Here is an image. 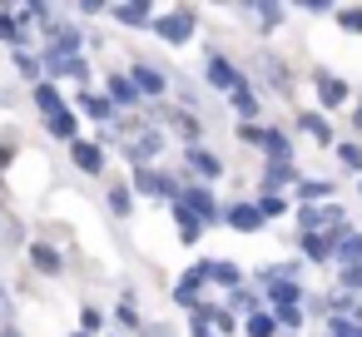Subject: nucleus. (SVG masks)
Listing matches in <instances>:
<instances>
[{
  "label": "nucleus",
  "instance_id": "nucleus-1",
  "mask_svg": "<svg viewBox=\"0 0 362 337\" xmlns=\"http://www.w3.org/2000/svg\"><path fill=\"white\" fill-rule=\"evenodd\" d=\"M105 139H115L119 149H124V159H134L139 169H149V159H159L164 154V134L154 129V119H144V124H119V129H105Z\"/></svg>",
  "mask_w": 362,
  "mask_h": 337
},
{
  "label": "nucleus",
  "instance_id": "nucleus-2",
  "mask_svg": "<svg viewBox=\"0 0 362 337\" xmlns=\"http://www.w3.org/2000/svg\"><path fill=\"white\" fill-rule=\"evenodd\" d=\"M342 223H347V213L337 208V203H327V208H303V233H313V238H337L342 233Z\"/></svg>",
  "mask_w": 362,
  "mask_h": 337
},
{
  "label": "nucleus",
  "instance_id": "nucleus-3",
  "mask_svg": "<svg viewBox=\"0 0 362 337\" xmlns=\"http://www.w3.org/2000/svg\"><path fill=\"white\" fill-rule=\"evenodd\" d=\"M154 35H164L169 45H184V40L194 35V11H169V16H159V20H154Z\"/></svg>",
  "mask_w": 362,
  "mask_h": 337
},
{
  "label": "nucleus",
  "instance_id": "nucleus-4",
  "mask_svg": "<svg viewBox=\"0 0 362 337\" xmlns=\"http://www.w3.org/2000/svg\"><path fill=\"white\" fill-rule=\"evenodd\" d=\"M134 189L149 194V199H174V194H184V189H179L169 174H159V169H139V174H134Z\"/></svg>",
  "mask_w": 362,
  "mask_h": 337
},
{
  "label": "nucleus",
  "instance_id": "nucleus-5",
  "mask_svg": "<svg viewBox=\"0 0 362 337\" xmlns=\"http://www.w3.org/2000/svg\"><path fill=\"white\" fill-rule=\"evenodd\" d=\"M194 278H199V283H223V288H238V283H243V273H238L233 263H218V258L199 263V268H194Z\"/></svg>",
  "mask_w": 362,
  "mask_h": 337
},
{
  "label": "nucleus",
  "instance_id": "nucleus-6",
  "mask_svg": "<svg viewBox=\"0 0 362 337\" xmlns=\"http://www.w3.org/2000/svg\"><path fill=\"white\" fill-rule=\"evenodd\" d=\"M223 223L238 228V233H258V228H263V208H258V203H233V208L223 213Z\"/></svg>",
  "mask_w": 362,
  "mask_h": 337
},
{
  "label": "nucleus",
  "instance_id": "nucleus-7",
  "mask_svg": "<svg viewBox=\"0 0 362 337\" xmlns=\"http://www.w3.org/2000/svg\"><path fill=\"white\" fill-rule=\"evenodd\" d=\"M209 85H218V90H228V95H233V90H243V75H238L223 55H209Z\"/></svg>",
  "mask_w": 362,
  "mask_h": 337
},
{
  "label": "nucleus",
  "instance_id": "nucleus-8",
  "mask_svg": "<svg viewBox=\"0 0 362 337\" xmlns=\"http://www.w3.org/2000/svg\"><path fill=\"white\" fill-rule=\"evenodd\" d=\"M179 199H184V208H189L199 223H214V218H218V208H214V194H209V189H184Z\"/></svg>",
  "mask_w": 362,
  "mask_h": 337
},
{
  "label": "nucleus",
  "instance_id": "nucleus-9",
  "mask_svg": "<svg viewBox=\"0 0 362 337\" xmlns=\"http://www.w3.org/2000/svg\"><path fill=\"white\" fill-rule=\"evenodd\" d=\"M313 80H317V100H322V105H327V110H337V105H342V100H347V85H342V80H332V75H327V70H317V75H313Z\"/></svg>",
  "mask_w": 362,
  "mask_h": 337
},
{
  "label": "nucleus",
  "instance_id": "nucleus-10",
  "mask_svg": "<svg viewBox=\"0 0 362 337\" xmlns=\"http://www.w3.org/2000/svg\"><path fill=\"white\" fill-rule=\"evenodd\" d=\"M164 70H149V65H134V90L139 95H164Z\"/></svg>",
  "mask_w": 362,
  "mask_h": 337
},
{
  "label": "nucleus",
  "instance_id": "nucleus-11",
  "mask_svg": "<svg viewBox=\"0 0 362 337\" xmlns=\"http://www.w3.org/2000/svg\"><path fill=\"white\" fill-rule=\"evenodd\" d=\"M70 154H75V164H80L85 174H100V169H105V159H100V144H85V139H75V144H70Z\"/></svg>",
  "mask_w": 362,
  "mask_h": 337
},
{
  "label": "nucleus",
  "instance_id": "nucleus-12",
  "mask_svg": "<svg viewBox=\"0 0 362 337\" xmlns=\"http://www.w3.org/2000/svg\"><path fill=\"white\" fill-rule=\"evenodd\" d=\"M263 283H268V297L278 307H298V283L293 278H263Z\"/></svg>",
  "mask_w": 362,
  "mask_h": 337
},
{
  "label": "nucleus",
  "instance_id": "nucleus-13",
  "mask_svg": "<svg viewBox=\"0 0 362 337\" xmlns=\"http://www.w3.org/2000/svg\"><path fill=\"white\" fill-rule=\"evenodd\" d=\"M174 218H179V238H184V243H194V238H204V223H199V218H194V213L184 208V199L174 203Z\"/></svg>",
  "mask_w": 362,
  "mask_h": 337
},
{
  "label": "nucleus",
  "instance_id": "nucleus-14",
  "mask_svg": "<svg viewBox=\"0 0 362 337\" xmlns=\"http://www.w3.org/2000/svg\"><path fill=\"white\" fill-rule=\"evenodd\" d=\"M134 100H139L134 80H124V75H110V105H134Z\"/></svg>",
  "mask_w": 362,
  "mask_h": 337
},
{
  "label": "nucleus",
  "instance_id": "nucleus-15",
  "mask_svg": "<svg viewBox=\"0 0 362 337\" xmlns=\"http://www.w3.org/2000/svg\"><path fill=\"white\" fill-rule=\"evenodd\" d=\"M337 258H342V268L362 263V233H342L337 238Z\"/></svg>",
  "mask_w": 362,
  "mask_h": 337
},
{
  "label": "nucleus",
  "instance_id": "nucleus-16",
  "mask_svg": "<svg viewBox=\"0 0 362 337\" xmlns=\"http://www.w3.org/2000/svg\"><path fill=\"white\" fill-rule=\"evenodd\" d=\"M35 105L45 110V119H55V114H65V105H60V95H55V85H35Z\"/></svg>",
  "mask_w": 362,
  "mask_h": 337
},
{
  "label": "nucleus",
  "instance_id": "nucleus-17",
  "mask_svg": "<svg viewBox=\"0 0 362 337\" xmlns=\"http://www.w3.org/2000/svg\"><path fill=\"white\" fill-rule=\"evenodd\" d=\"M189 164H194V169H199L204 179H218V174H223V164H218V159H214L209 149H189Z\"/></svg>",
  "mask_w": 362,
  "mask_h": 337
},
{
  "label": "nucleus",
  "instance_id": "nucleus-18",
  "mask_svg": "<svg viewBox=\"0 0 362 337\" xmlns=\"http://www.w3.org/2000/svg\"><path fill=\"white\" fill-rule=\"evenodd\" d=\"M30 263L45 268V273H60V253H55L50 243H30Z\"/></svg>",
  "mask_w": 362,
  "mask_h": 337
},
{
  "label": "nucleus",
  "instance_id": "nucleus-19",
  "mask_svg": "<svg viewBox=\"0 0 362 337\" xmlns=\"http://www.w3.org/2000/svg\"><path fill=\"white\" fill-rule=\"evenodd\" d=\"M80 105H85V114H90V119H100V124H110V119H115V105H110V100H100V95H85Z\"/></svg>",
  "mask_w": 362,
  "mask_h": 337
},
{
  "label": "nucleus",
  "instance_id": "nucleus-20",
  "mask_svg": "<svg viewBox=\"0 0 362 337\" xmlns=\"http://www.w3.org/2000/svg\"><path fill=\"white\" fill-rule=\"evenodd\" d=\"M45 129H50L55 139H70V144H75V114H70V110L55 114V119H45Z\"/></svg>",
  "mask_w": 362,
  "mask_h": 337
},
{
  "label": "nucleus",
  "instance_id": "nucleus-21",
  "mask_svg": "<svg viewBox=\"0 0 362 337\" xmlns=\"http://www.w3.org/2000/svg\"><path fill=\"white\" fill-rule=\"evenodd\" d=\"M293 179V164H268V174H263V194H273L278 184H288Z\"/></svg>",
  "mask_w": 362,
  "mask_h": 337
},
{
  "label": "nucleus",
  "instance_id": "nucleus-22",
  "mask_svg": "<svg viewBox=\"0 0 362 337\" xmlns=\"http://www.w3.org/2000/svg\"><path fill=\"white\" fill-rule=\"evenodd\" d=\"M298 189H303V199H308V208H313L317 199H327V194H332V184H327V179H303Z\"/></svg>",
  "mask_w": 362,
  "mask_h": 337
},
{
  "label": "nucleus",
  "instance_id": "nucleus-23",
  "mask_svg": "<svg viewBox=\"0 0 362 337\" xmlns=\"http://www.w3.org/2000/svg\"><path fill=\"white\" fill-rule=\"evenodd\" d=\"M273 327H278L273 312H253V317H248V337H273Z\"/></svg>",
  "mask_w": 362,
  "mask_h": 337
},
{
  "label": "nucleus",
  "instance_id": "nucleus-24",
  "mask_svg": "<svg viewBox=\"0 0 362 337\" xmlns=\"http://www.w3.org/2000/svg\"><path fill=\"white\" fill-rule=\"evenodd\" d=\"M115 20H124V25H144V20H149V6H115Z\"/></svg>",
  "mask_w": 362,
  "mask_h": 337
},
{
  "label": "nucleus",
  "instance_id": "nucleus-25",
  "mask_svg": "<svg viewBox=\"0 0 362 337\" xmlns=\"http://www.w3.org/2000/svg\"><path fill=\"white\" fill-rule=\"evenodd\" d=\"M174 297H179V302H184V307H189V302H194V312H199V278H194V273H189V278H184V283H179V288H174Z\"/></svg>",
  "mask_w": 362,
  "mask_h": 337
},
{
  "label": "nucleus",
  "instance_id": "nucleus-26",
  "mask_svg": "<svg viewBox=\"0 0 362 337\" xmlns=\"http://www.w3.org/2000/svg\"><path fill=\"white\" fill-rule=\"evenodd\" d=\"M233 110H238L243 119H253V114H258V100L248 95V85H243V90H233Z\"/></svg>",
  "mask_w": 362,
  "mask_h": 337
},
{
  "label": "nucleus",
  "instance_id": "nucleus-27",
  "mask_svg": "<svg viewBox=\"0 0 362 337\" xmlns=\"http://www.w3.org/2000/svg\"><path fill=\"white\" fill-rule=\"evenodd\" d=\"M298 124H303V129H308V134H313V139H322V144H327V139H332V129H327V124H322V119H317V114H303V119H298Z\"/></svg>",
  "mask_w": 362,
  "mask_h": 337
},
{
  "label": "nucleus",
  "instance_id": "nucleus-28",
  "mask_svg": "<svg viewBox=\"0 0 362 337\" xmlns=\"http://www.w3.org/2000/svg\"><path fill=\"white\" fill-rule=\"evenodd\" d=\"M303 253H308V258H327V253H332V243H327V238H313V233H303Z\"/></svg>",
  "mask_w": 362,
  "mask_h": 337
},
{
  "label": "nucleus",
  "instance_id": "nucleus-29",
  "mask_svg": "<svg viewBox=\"0 0 362 337\" xmlns=\"http://www.w3.org/2000/svg\"><path fill=\"white\" fill-rule=\"evenodd\" d=\"M110 208H115L119 218L129 213V189H124V184H115V189H110Z\"/></svg>",
  "mask_w": 362,
  "mask_h": 337
},
{
  "label": "nucleus",
  "instance_id": "nucleus-30",
  "mask_svg": "<svg viewBox=\"0 0 362 337\" xmlns=\"http://www.w3.org/2000/svg\"><path fill=\"white\" fill-rule=\"evenodd\" d=\"M337 159H342L347 169H357V174H362V144H342V149H337Z\"/></svg>",
  "mask_w": 362,
  "mask_h": 337
},
{
  "label": "nucleus",
  "instance_id": "nucleus-31",
  "mask_svg": "<svg viewBox=\"0 0 362 337\" xmlns=\"http://www.w3.org/2000/svg\"><path fill=\"white\" fill-rule=\"evenodd\" d=\"M258 208H263V218H278V213H283L288 203H283L278 194H263V199H258Z\"/></svg>",
  "mask_w": 362,
  "mask_h": 337
},
{
  "label": "nucleus",
  "instance_id": "nucleus-32",
  "mask_svg": "<svg viewBox=\"0 0 362 337\" xmlns=\"http://www.w3.org/2000/svg\"><path fill=\"white\" fill-rule=\"evenodd\" d=\"M248 11H253L263 25H278V20H283V11H278V6H248Z\"/></svg>",
  "mask_w": 362,
  "mask_h": 337
},
{
  "label": "nucleus",
  "instance_id": "nucleus-33",
  "mask_svg": "<svg viewBox=\"0 0 362 337\" xmlns=\"http://www.w3.org/2000/svg\"><path fill=\"white\" fill-rule=\"evenodd\" d=\"M273 317H278V327H298V322H303V312H298V307H278Z\"/></svg>",
  "mask_w": 362,
  "mask_h": 337
},
{
  "label": "nucleus",
  "instance_id": "nucleus-34",
  "mask_svg": "<svg viewBox=\"0 0 362 337\" xmlns=\"http://www.w3.org/2000/svg\"><path fill=\"white\" fill-rule=\"evenodd\" d=\"M100 322H105V312H100V307H85V312H80V327H85V332H95Z\"/></svg>",
  "mask_w": 362,
  "mask_h": 337
},
{
  "label": "nucleus",
  "instance_id": "nucleus-35",
  "mask_svg": "<svg viewBox=\"0 0 362 337\" xmlns=\"http://www.w3.org/2000/svg\"><path fill=\"white\" fill-rule=\"evenodd\" d=\"M16 65H21V70H25V75H30V80H35V75H40V60H35V55H25V50H21V55H16Z\"/></svg>",
  "mask_w": 362,
  "mask_h": 337
},
{
  "label": "nucleus",
  "instance_id": "nucleus-36",
  "mask_svg": "<svg viewBox=\"0 0 362 337\" xmlns=\"http://www.w3.org/2000/svg\"><path fill=\"white\" fill-rule=\"evenodd\" d=\"M337 20H342V30H362V11H337Z\"/></svg>",
  "mask_w": 362,
  "mask_h": 337
},
{
  "label": "nucleus",
  "instance_id": "nucleus-37",
  "mask_svg": "<svg viewBox=\"0 0 362 337\" xmlns=\"http://www.w3.org/2000/svg\"><path fill=\"white\" fill-rule=\"evenodd\" d=\"M119 322H124V327H134V322H139V312H134V302H129V297L119 302Z\"/></svg>",
  "mask_w": 362,
  "mask_h": 337
},
{
  "label": "nucleus",
  "instance_id": "nucleus-38",
  "mask_svg": "<svg viewBox=\"0 0 362 337\" xmlns=\"http://www.w3.org/2000/svg\"><path fill=\"white\" fill-rule=\"evenodd\" d=\"M342 283H347V288H362V263H352V268H342Z\"/></svg>",
  "mask_w": 362,
  "mask_h": 337
},
{
  "label": "nucleus",
  "instance_id": "nucleus-39",
  "mask_svg": "<svg viewBox=\"0 0 362 337\" xmlns=\"http://www.w3.org/2000/svg\"><path fill=\"white\" fill-rule=\"evenodd\" d=\"M194 337H218V332H214V327H209L204 317H194Z\"/></svg>",
  "mask_w": 362,
  "mask_h": 337
},
{
  "label": "nucleus",
  "instance_id": "nucleus-40",
  "mask_svg": "<svg viewBox=\"0 0 362 337\" xmlns=\"http://www.w3.org/2000/svg\"><path fill=\"white\" fill-rule=\"evenodd\" d=\"M11 154H16L11 144H0V169H11Z\"/></svg>",
  "mask_w": 362,
  "mask_h": 337
},
{
  "label": "nucleus",
  "instance_id": "nucleus-41",
  "mask_svg": "<svg viewBox=\"0 0 362 337\" xmlns=\"http://www.w3.org/2000/svg\"><path fill=\"white\" fill-rule=\"evenodd\" d=\"M70 337H90V332H70Z\"/></svg>",
  "mask_w": 362,
  "mask_h": 337
},
{
  "label": "nucleus",
  "instance_id": "nucleus-42",
  "mask_svg": "<svg viewBox=\"0 0 362 337\" xmlns=\"http://www.w3.org/2000/svg\"><path fill=\"white\" fill-rule=\"evenodd\" d=\"M0 302H6V292H0Z\"/></svg>",
  "mask_w": 362,
  "mask_h": 337
},
{
  "label": "nucleus",
  "instance_id": "nucleus-43",
  "mask_svg": "<svg viewBox=\"0 0 362 337\" xmlns=\"http://www.w3.org/2000/svg\"><path fill=\"white\" fill-rule=\"evenodd\" d=\"M357 337H362V332H357Z\"/></svg>",
  "mask_w": 362,
  "mask_h": 337
}]
</instances>
